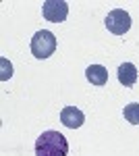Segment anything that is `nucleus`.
Wrapping results in <instances>:
<instances>
[{"label": "nucleus", "instance_id": "6", "mask_svg": "<svg viewBox=\"0 0 139 156\" xmlns=\"http://www.w3.org/2000/svg\"><path fill=\"white\" fill-rule=\"evenodd\" d=\"M118 81L125 85V87H133L135 81H137V69H135V65L133 62H123L120 67H118Z\"/></svg>", "mask_w": 139, "mask_h": 156}, {"label": "nucleus", "instance_id": "3", "mask_svg": "<svg viewBox=\"0 0 139 156\" xmlns=\"http://www.w3.org/2000/svg\"><path fill=\"white\" fill-rule=\"evenodd\" d=\"M104 25H106V29H108L110 34H114V36H125L129 29H131V15H129L127 11H123V9H114V11H110L106 15Z\"/></svg>", "mask_w": 139, "mask_h": 156}, {"label": "nucleus", "instance_id": "8", "mask_svg": "<svg viewBox=\"0 0 139 156\" xmlns=\"http://www.w3.org/2000/svg\"><path fill=\"white\" fill-rule=\"evenodd\" d=\"M123 115L131 125H139V102H131L123 108Z\"/></svg>", "mask_w": 139, "mask_h": 156}, {"label": "nucleus", "instance_id": "2", "mask_svg": "<svg viewBox=\"0 0 139 156\" xmlns=\"http://www.w3.org/2000/svg\"><path fill=\"white\" fill-rule=\"evenodd\" d=\"M56 50V36L48 29H40L35 31L33 37H31V52H33L35 58L44 60L48 56H52Z\"/></svg>", "mask_w": 139, "mask_h": 156}, {"label": "nucleus", "instance_id": "4", "mask_svg": "<svg viewBox=\"0 0 139 156\" xmlns=\"http://www.w3.org/2000/svg\"><path fill=\"white\" fill-rule=\"evenodd\" d=\"M42 12L50 23H62L69 15V4L64 0H44Z\"/></svg>", "mask_w": 139, "mask_h": 156}, {"label": "nucleus", "instance_id": "9", "mask_svg": "<svg viewBox=\"0 0 139 156\" xmlns=\"http://www.w3.org/2000/svg\"><path fill=\"white\" fill-rule=\"evenodd\" d=\"M0 65H2V75H0V79H2V81L11 79V75H12V67H11V62H9L6 58H2V60H0Z\"/></svg>", "mask_w": 139, "mask_h": 156}, {"label": "nucleus", "instance_id": "5", "mask_svg": "<svg viewBox=\"0 0 139 156\" xmlns=\"http://www.w3.org/2000/svg\"><path fill=\"white\" fill-rule=\"evenodd\" d=\"M60 123L69 129H79L85 123V115L77 106H64L60 110Z\"/></svg>", "mask_w": 139, "mask_h": 156}, {"label": "nucleus", "instance_id": "7", "mask_svg": "<svg viewBox=\"0 0 139 156\" xmlns=\"http://www.w3.org/2000/svg\"><path fill=\"white\" fill-rule=\"evenodd\" d=\"M85 77H87V81L92 85H104L108 81V71L102 65H89L85 69Z\"/></svg>", "mask_w": 139, "mask_h": 156}, {"label": "nucleus", "instance_id": "1", "mask_svg": "<svg viewBox=\"0 0 139 156\" xmlns=\"http://www.w3.org/2000/svg\"><path fill=\"white\" fill-rule=\"evenodd\" d=\"M69 142L58 131H44L35 140V156H67Z\"/></svg>", "mask_w": 139, "mask_h": 156}]
</instances>
